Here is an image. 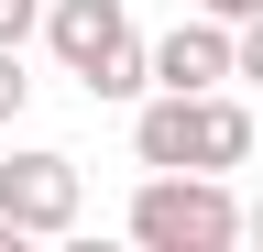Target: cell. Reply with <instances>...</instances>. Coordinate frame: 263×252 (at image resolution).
<instances>
[{
    "label": "cell",
    "instance_id": "6da1fadb",
    "mask_svg": "<svg viewBox=\"0 0 263 252\" xmlns=\"http://www.w3.org/2000/svg\"><path fill=\"white\" fill-rule=\"evenodd\" d=\"M132 153L143 165H252V110L230 99V88H154L143 110H132Z\"/></svg>",
    "mask_w": 263,
    "mask_h": 252
},
{
    "label": "cell",
    "instance_id": "7a4b0ae2",
    "mask_svg": "<svg viewBox=\"0 0 263 252\" xmlns=\"http://www.w3.org/2000/svg\"><path fill=\"white\" fill-rule=\"evenodd\" d=\"M241 230H252V208L230 198V176H209V165H154L132 186V241L143 252H230Z\"/></svg>",
    "mask_w": 263,
    "mask_h": 252
},
{
    "label": "cell",
    "instance_id": "3957f363",
    "mask_svg": "<svg viewBox=\"0 0 263 252\" xmlns=\"http://www.w3.org/2000/svg\"><path fill=\"white\" fill-rule=\"evenodd\" d=\"M77 208H88V176H77V153H55V143H22L11 165H0V219H22L33 241H44V230H77Z\"/></svg>",
    "mask_w": 263,
    "mask_h": 252
},
{
    "label": "cell",
    "instance_id": "277c9868",
    "mask_svg": "<svg viewBox=\"0 0 263 252\" xmlns=\"http://www.w3.org/2000/svg\"><path fill=\"white\" fill-rule=\"evenodd\" d=\"M44 44H55V66L88 88V77L132 44V0H55V11H44Z\"/></svg>",
    "mask_w": 263,
    "mask_h": 252
},
{
    "label": "cell",
    "instance_id": "5b68a950",
    "mask_svg": "<svg viewBox=\"0 0 263 252\" xmlns=\"http://www.w3.org/2000/svg\"><path fill=\"white\" fill-rule=\"evenodd\" d=\"M33 110V77H22V44H0V121Z\"/></svg>",
    "mask_w": 263,
    "mask_h": 252
},
{
    "label": "cell",
    "instance_id": "8992f818",
    "mask_svg": "<svg viewBox=\"0 0 263 252\" xmlns=\"http://www.w3.org/2000/svg\"><path fill=\"white\" fill-rule=\"evenodd\" d=\"M44 11H55V0H0V44H22V33H44Z\"/></svg>",
    "mask_w": 263,
    "mask_h": 252
},
{
    "label": "cell",
    "instance_id": "52a82bcc",
    "mask_svg": "<svg viewBox=\"0 0 263 252\" xmlns=\"http://www.w3.org/2000/svg\"><path fill=\"white\" fill-rule=\"evenodd\" d=\"M241 77H252V88H263V11H252V22H241Z\"/></svg>",
    "mask_w": 263,
    "mask_h": 252
},
{
    "label": "cell",
    "instance_id": "ba28073f",
    "mask_svg": "<svg viewBox=\"0 0 263 252\" xmlns=\"http://www.w3.org/2000/svg\"><path fill=\"white\" fill-rule=\"evenodd\" d=\"M197 11H219V22H252V11H263V0H197Z\"/></svg>",
    "mask_w": 263,
    "mask_h": 252
},
{
    "label": "cell",
    "instance_id": "9c48e42d",
    "mask_svg": "<svg viewBox=\"0 0 263 252\" xmlns=\"http://www.w3.org/2000/svg\"><path fill=\"white\" fill-rule=\"evenodd\" d=\"M252 241H263V198H252Z\"/></svg>",
    "mask_w": 263,
    "mask_h": 252
}]
</instances>
